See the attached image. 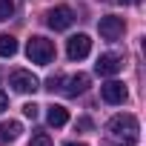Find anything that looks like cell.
<instances>
[{
    "label": "cell",
    "mask_w": 146,
    "mask_h": 146,
    "mask_svg": "<svg viewBox=\"0 0 146 146\" xmlns=\"http://www.w3.org/2000/svg\"><path fill=\"white\" fill-rule=\"evenodd\" d=\"M137 132H140L137 117L129 115V112L126 115H115L106 123V137L112 143H117V146H137Z\"/></svg>",
    "instance_id": "1"
},
{
    "label": "cell",
    "mask_w": 146,
    "mask_h": 146,
    "mask_svg": "<svg viewBox=\"0 0 146 146\" xmlns=\"http://www.w3.org/2000/svg\"><path fill=\"white\" fill-rule=\"evenodd\" d=\"M26 57L32 63H37V66H49L54 60V43L46 40V37H40V35H35L26 43Z\"/></svg>",
    "instance_id": "2"
},
{
    "label": "cell",
    "mask_w": 146,
    "mask_h": 146,
    "mask_svg": "<svg viewBox=\"0 0 146 146\" xmlns=\"http://www.w3.org/2000/svg\"><path fill=\"white\" fill-rule=\"evenodd\" d=\"M9 83H12V89H15V92H20V95H32V92H37V89H40V80L32 75V72H26V69L12 72Z\"/></svg>",
    "instance_id": "3"
},
{
    "label": "cell",
    "mask_w": 146,
    "mask_h": 146,
    "mask_svg": "<svg viewBox=\"0 0 146 146\" xmlns=\"http://www.w3.org/2000/svg\"><path fill=\"white\" fill-rule=\"evenodd\" d=\"M46 23L54 29V32H66L72 23H75V12L69 6H54L49 15H46Z\"/></svg>",
    "instance_id": "4"
},
{
    "label": "cell",
    "mask_w": 146,
    "mask_h": 146,
    "mask_svg": "<svg viewBox=\"0 0 146 146\" xmlns=\"http://www.w3.org/2000/svg\"><path fill=\"white\" fill-rule=\"evenodd\" d=\"M57 89H60L66 98H78V95H83V92L89 89V78H86V75H69V78H60Z\"/></svg>",
    "instance_id": "5"
},
{
    "label": "cell",
    "mask_w": 146,
    "mask_h": 146,
    "mask_svg": "<svg viewBox=\"0 0 146 146\" xmlns=\"http://www.w3.org/2000/svg\"><path fill=\"white\" fill-rule=\"evenodd\" d=\"M89 52H92L89 35H75V37H69V43H66L69 60H83V57H89Z\"/></svg>",
    "instance_id": "6"
},
{
    "label": "cell",
    "mask_w": 146,
    "mask_h": 146,
    "mask_svg": "<svg viewBox=\"0 0 146 146\" xmlns=\"http://www.w3.org/2000/svg\"><path fill=\"white\" fill-rule=\"evenodd\" d=\"M120 69H123V57L120 54H112V52L109 54H100L98 63H95V72H98L100 78H115Z\"/></svg>",
    "instance_id": "7"
},
{
    "label": "cell",
    "mask_w": 146,
    "mask_h": 146,
    "mask_svg": "<svg viewBox=\"0 0 146 146\" xmlns=\"http://www.w3.org/2000/svg\"><path fill=\"white\" fill-rule=\"evenodd\" d=\"M98 32H100V37H103V40H117V37L123 35V17H115V15L100 17Z\"/></svg>",
    "instance_id": "8"
},
{
    "label": "cell",
    "mask_w": 146,
    "mask_h": 146,
    "mask_svg": "<svg viewBox=\"0 0 146 146\" xmlns=\"http://www.w3.org/2000/svg\"><path fill=\"white\" fill-rule=\"evenodd\" d=\"M100 98H103L106 103L117 106V103H123V100L129 98V92H126V86H123L120 80H109V83L100 86Z\"/></svg>",
    "instance_id": "9"
},
{
    "label": "cell",
    "mask_w": 146,
    "mask_h": 146,
    "mask_svg": "<svg viewBox=\"0 0 146 146\" xmlns=\"http://www.w3.org/2000/svg\"><path fill=\"white\" fill-rule=\"evenodd\" d=\"M46 120H49V126H66L69 123V112H66V106H49V112H46Z\"/></svg>",
    "instance_id": "10"
},
{
    "label": "cell",
    "mask_w": 146,
    "mask_h": 146,
    "mask_svg": "<svg viewBox=\"0 0 146 146\" xmlns=\"http://www.w3.org/2000/svg\"><path fill=\"white\" fill-rule=\"evenodd\" d=\"M20 132H23V126H20L17 120L0 123V140H15V137H20Z\"/></svg>",
    "instance_id": "11"
},
{
    "label": "cell",
    "mask_w": 146,
    "mask_h": 146,
    "mask_svg": "<svg viewBox=\"0 0 146 146\" xmlns=\"http://www.w3.org/2000/svg\"><path fill=\"white\" fill-rule=\"evenodd\" d=\"M17 54V40L12 35H0V57H15Z\"/></svg>",
    "instance_id": "12"
},
{
    "label": "cell",
    "mask_w": 146,
    "mask_h": 146,
    "mask_svg": "<svg viewBox=\"0 0 146 146\" xmlns=\"http://www.w3.org/2000/svg\"><path fill=\"white\" fill-rule=\"evenodd\" d=\"M15 15V0H0V20H9Z\"/></svg>",
    "instance_id": "13"
},
{
    "label": "cell",
    "mask_w": 146,
    "mask_h": 146,
    "mask_svg": "<svg viewBox=\"0 0 146 146\" xmlns=\"http://www.w3.org/2000/svg\"><path fill=\"white\" fill-rule=\"evenodd\" d=\"M29 146H52V140H49V135L46 132H37L35 137H32V143Z\"/></svg>",
    "instance_id": "14"
},
{
    "label": "cell",
    "mask_w": 146,
    "mask_h": 146,
    "mask_svg": "<svg viewBox=\"0 0 146 146\" xmlns=\"http://www.w3.org/2000/svg\"><path fill=\"white\" fill-rule=\"evenodd\" d=\"M37 112H40V106H37V103H26V106H23V115H26V117H32V120L37 117Z\"/></svg>",
    "instance_id": "15"
},
{
    "label": "cell",
    "mask_w": 146,
    "mask_h": 146,
    "mask_svg": "<svg viewBox=\"0 0 146 146\" xmlns=\"http://www.w3.org/2000/svg\"><path fill=\"white\" fill-rule=\"evenodd\" d=\"M6 109H9V95L0 89V112H6Z\"/></svg>",
    "instance_id": "16"
},
{
    "label": "cell",
    "mask_w": 146,
    "mask_h": 146,
    "mask_svg": "<svg viewBox=\"0 0 146 146\" xmlns=\"http://www.w3.org/2000/svg\"><path fill=\"white\" fill-rule=\"evenodd\" d=\"M78 126H80V129H92V120H86V117H80V120H78Z\"/></svg>",
    "instance_id": "17"
},
{
    "label": "cell",
    "mask_w": 146,
    "mask_h": 146,
    "mask_svg": "<svg viewBox=\"0 0 146 146\" xmlns=\"http://www.w3.org/2000/svg\"><path fill=\"white\" fill-rule=\"evenodd\" d=\"M63 146H86V143H75V140H72V143H63Z\"/></svg>",
    "instance_id": "18"
},
{
    "label": "cell",
    "mask_w": 146,
    "mask_h": 146,
    "mask_svg": "<svg viewBox=\"0 0 146 146\" xmlns=\"http://www.w3.org/2000/svg\"><path fill=\"white\" fill-rule=\"evenodd\" d=\"M129 3H137V0H129Z\"/></svg>",
    "instance_id": "19"
}]
</instances>
